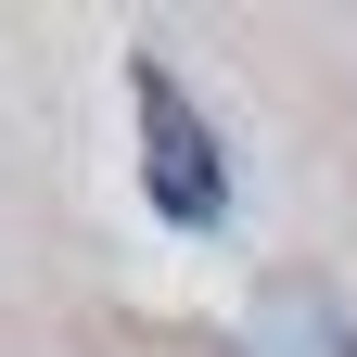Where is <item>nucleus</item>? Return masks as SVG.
Instances as JSON below:
<instances>
[{"mask_svg":"<svg viewBox=\"0 0 357 357\" xmlns=\"http://www.w3.org/2000/svg\"><path fill=\"white\" fill-rule=\"evenodd\" d=\"M141 153H153V204L166 217H217V153H204V128H192L166 64H141Z\"/></svg>","mask_w":357,"mask_h":357,"instance_id":"obj_1","label":"nucleus"}]
</instances>
